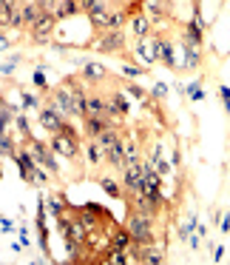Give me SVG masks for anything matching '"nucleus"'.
<instances>
[{
  "label": "nucleus",
  "instance_id": "f3484780",
  "mask_svg": "<svg viewBox=\"0 0 230 265\" xmlns=\"http://www.w3.org/2000/svg\"><path fill=\"white\" fill-rule=\"evenodd\" d=\"M219 92H222V100H224V108H227V111H230V89H227V86H222V89H219Z\"/></svg>",
  "mask_w": 230,
  "mask_h": 265
},
{
  "label": "nucleus",
  "instance_id": "2eb2a0df",
  "mask_svg": "<svg viewBox=\"0 0 230 265\" xmlns=\"http://www.w3.org/2000/svg\"><path fill=\"white\" fill-rule=\"evenodd\" d=\"M102 188H105L108 194H114V197H117V194H120V188H117L114 183H111V180H102Z\"/></svg>",
  "mask_w": 230,
  "mask_h": 265
},
{
  "label": "nucleus",
  "instance_id": "dca6fc26",
  "mask_svg": "<svg viewBox=\"0 0 230 265\" xmlns=\"http://www.w3.org/2000/svg\"><path fill=\"white\" fill-rule=\"evenodd\" d=\"M0 120H3V129H6L9 120H12V108H9V106H3V114H0Z\"/></svg>",
  "mask_w": 230,
  "mask_h": 265
},
{
  "label": "nucleus",
  "instance_id": "6e6552de",
  "mask_svg": "<svg viewBox=\"0 0 230 265\" xmlns=\"http://www.w3.org/2000/svg\"><path fill=\"white\" fill-rule=\"evenodd\" d=\"M131 243V231H117L114 234V251H125Z\"/></svg>",
  "mask_w": 230,
  "mask_h": 265
},
{
  "label": "nucleus",
  "instance_id": "39448f33",
  "mask_svg": "<svg viewBox=\"0 0 230 265\" xmlns=\"http://www.w3.org/2000/svg\"><path fill=\"white\" fill-rule=\"evenodd\" d=\"M51 26H54V17H51V15H40V20L34 23V35L40 37V40H43V37L49 35Z\"/></svg>",
  "mask_w": 230,
  "mask_h": 265
},
{
  "label": "nucleus",
  "instance_id": "f8f14e48",
  "mask_svg": "<svg viewBox=\"0 0 230 265\" xmlns=\"http://www.w3.org/2000/svg\"><path fill=\"white\" fill-rule=\"evenodd\" d=\"M159 57L165 60L168 66H173V51H171V46H168V43H159Z\"/></svg>",
  "mask_w": 230,
  "mask_h": 265
},
{
  "label": "nucleus",
  "instance_id": "9d476101",
  "mask_svg": "<svg viewBox=\"0 0 230 265\" xmlns=\"http://www.w3.org/2000/svg\"><path fill=\"white\" fill-rule=\"evenodd\" d=\"M120 46H123V35H120V32H114V35H108L105 40H102V49H120Z\"/></svg>",
  "mask_w": 230,
  "mask_h": 265
},
{
  "label": "nucleus",
  "instance_id": "0eeeda50",
  "mask_svg": "<svg viewBox=\"0 0 230 265\" xmlns=\"http://www.w3.org/2000/svg\"><path fill=\"white\" fill-rule=\"evenodd\" d=\"M17 165H20L23 177H34V163H31L29 154H20V157H17Z\"/></svg>",
  "mask_w": 230,
  "mask_h": 265
},
{
  "label": "nucleus",
  "instance_id": "f03ea898",
  "mask_svg": "<svg viewBox=\"0 0 230 265\" xmlns=\"http://www.w3.org/2000/svg\"><path fill=\"white\" fill-rule=\"evenodd\" d=\"M128 231H131V237L137 240V243H151V220H148V214H137L134 220H131V225H128Z\"/></svg>",
  "mask_w": 230,
  "mask_h": 265
},
{
  "label": "nucleus",
  "instance_id": "f257e3e1",
  "mask_svg": "<svg viewBox=\"0 0 230 265\" xmlns=\"http://www.w3.org/2000/svg\"><path fill=\"white\" fill-rule=\"evenodd\" d=\"M54 151H60L63 157H74V154H77V140H74L71 129L63 126V131H57V137H54Z\"/></svg>",
  "mask_w": 230,
  "mask_h": 265
},
{
  "label": "nucleus",
  "instance_id": "423d86ee",
  "mask_svg": "<svg viewBox=\"0 0 230 265\" xmlns=\"http://www.w3.org/2000/svg\"><path fill=\"white\" fill-rule=\"evenodd\" d=\"M105 129H108L105 117H88V131H91L94 137H97V134H102Z\"/></svg>",
  "mask_w": 230,
  "mask_h": 265
},
{
  "label": "nucleus",
  "instance_id": "a211bd4d",
  "mask_svg": "<svg viewBox=\"0 0 230 265\" xmlns=\"http://www.w3.org/2000/svg\"><path fill=\"white\" fill-rule=\"evenodd\" d=\"M190 97H194V100H202V89L196 86V83L190 86Z\"/></svg>",
  "mask_w": 230,
  "mask_h": 265
},
{
  "label": "nucleus",
  "instance_id": "9b49d317",
  "mask_svg": "<svg viewBox=\"0 0 230 265\" xmlns=\"http://www.w3.org/2000/svg\"><path fill=\"white\" fill-rule=\"evenodd\" d=\"M74 9H77V3H74V0H60V6H57V12H54V15L65 17V15H71Z\"/></svg>",
  "mask_w": 230,
  "mask_h": 265
},
{
  "label": "nucleus",
  "instance_id": "4468645a",
  "mask_svg": "<svg viewBox=\"0 0 230 265\" xmlns=\"http://www.w3.org/2000/svg\"><path fill=\"white\" fill-rule=\"evenodd\" d=\"M86 74H88V77H102V66H97V63L86 66Z\"/></svg>",
  "mask_w": 230,
  "mask_h": 265
},
{
  "label": "nucleus",
  "instance_id": "ddd939ff",
  "mask_svg": "<svg viewBox=\"0 0 230 265\" xmlns=\"http://www.w3.org/2000/svg\"><path fill=\"white\" fill-rule=\"evenodd\" d=\"M134 32H137V35H145V32H148V20H145V17H137V20H134Z\"/></svg>",
  "mask_w": 230,
  "mask_h": 265
},
{
  "label": "nucleus",
  "instance_id": "20e7f679",
  "mask_svg": "<svg viewBox=\"0 0 230 265\" xmlns=\"http://www.w3.org/2000/svg\"><path fill=\"white\" fill-rule=\"evenodd\" d=\"M86 114L88 117H102V114H108V108L100 97H88L86 100Z\"/></svg>",
  "mask_w": 230,
  "mask_h": 265
},
{
  "label": "nucleus",
  "instance_id": "1a4fd4ad",
  "mask_svg": "<svg viewBox=\"0 0 230 265\" xmlns=\"http://www.w3.org/2000/svg\"><path fill=\"white\" fill-rule=\"evenodd\" d=\"M185 54H187V66H196L199 63V43H194V40H190V43L185 46Z\"/></svg>",
  "mask_w": 230,
  "mask_h": 265
},
{
  "label": "nucleus",
  "instance_id": "6ab92c4d",
  "mask_svg": "<svg viewBox=\"0 0 230 265\" xmlns=\"http://www.w3.org/2000/svg\"><path fill=\"white\" fill-rule=\"evenodd\" d=\"M3 154H12V140L9 137H3Z\"/></svg>",
  "mask_w": 230,
  "mask_h": 265
},
{
  "label": "nucleus",
  "instance_id": "7ed1b4c3",
  "mask_svg": "<svg viewBox=\"0 0 230 265\" xmlns=\"http://www.w3.org/2000/svg\"><path fill=\"white\" fill-rule=\"evenodd\" d=\"M40 123H43L46 129H51V131H63V120H60L57 108H46L43 114H40Z\"/></svg>",
  "mask_w": 230,
  "mask_h": 265
}]
</instances>
